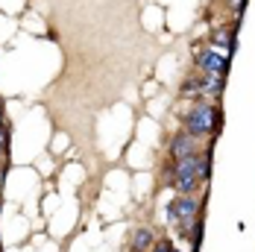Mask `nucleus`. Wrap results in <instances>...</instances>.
<instances>
[{
  "label": "nucleus",
  "mask_w": 255,
  "mask_h": 252,
  "mask_svg": "<svg viewBox=\"0 0 255 252\" xmlns=\"http://www.w3.org/2000/svg\"><path fill=\"white\" fill-rule=\"evenodd\" d=\"M217 124H220V109H217V106H197V109H191V115H188V135H191V138L208 135Z\"/></svg>",
  "instance_id": "obj_1"
},
{
  "label": "nucleus",
  "mask_w": 255,
  "mask_h": 252,
  "mask_svg": "<svg viewBox=\"0 0 255 252\" xmlns=\"http://www.w3.org/2000/svg\"><path fill=\"white\" fill-rule=\"evenodd\" d=\"M197 185H200V179H197V155H185V158L173 161V188L179 194L188 197Z\"/></svg>",
  "instance_id": "obj_2"
},
{
  "label": "nucleus",
  "mask_w": 255,
  "mask_h": 252,
  "mask_svg": "<svg viewBox=\"0 0 255 252\" xmlns=\"http://www.w3.org/2000/svg\"><path fill=\"white\" fill-rule=\"evenodd\" d=\"M200 214V202H194L191 197H179L167 205V217L170 220H194Z\"/></svg>",
  "instance_id": "obj_3"
},
{
  "label": "nucleus",
  "mask_w": 255,
  "mask_h": 252,
  "mask_svg": "<svg viewBox=\"0 0 255 252\" xmlns=\"http://www.w3.org/2000/svg\"><path fill=\"white\" fill-rule=\"evenodd\" d=\"M200 68H203L205 76H226V71H229V59L208 50V53L200 56Z\"/></svg>",
  "instance_id": "obj_4"
},
{
  "label": "nucleus",
  "mask_w": 255,
  "mask_h": 252,
  "mask_svg": "<svg viewBox=\"0 0 255 252\" xmlns=\"http://www.w3.org/2000/svg\"><path fill=\"white\" fill-rule=\"evenodd\" d=\"M170 155L173 158H185V155H194V138L188 135V132H182V135H176L173 138V144H170Z\"/></svg>",
  "instance_id": "obj_5"
},
{
  "label": "nucleus",
  "mask_w": 255,
  "mask_h": 252,
  "mask_svg": "<svg viewBox=\"0 0 255 252\" xmlns=\"http://www.w3.org/2000/svg\"><path fill=\"white\" fill-rule=\"evenodd\" d=\"M147 247H153V232L150 229H135V235H132V252H144Z\"/></svg>",
  "instance_id": "obj_6"
},
{
  "label": "nucleus",
  "mask_w": 255,
  "mask_h": 252,
  "mask_svg": "<svg viewBox=\"0 0 255 252\" xmlns=\"http://www.w3.org/2000/svg\"><path fill=\"white\" fill-rule=\"evenodd\" d=\"M200 91L203 94H220L223 91V76H200Z\"/></svg>",
  "instance_id": "obj_7"
},
{
  "label": "nucleus",
  "mask_w": 255,
  "mask_h": 252,
  "mask_svg": "<svg viewBox=\"0 0 255 252\" xmlns=\"http://www.w3.org/2000/svg\"><path fill=\"white\" fill-rule=\"evenodd\" d=\"M197 179H211V152L197 155Z\"/></svg>",
  "instance_id": "obj_8"
},
{
  "label": "nucleus",
  "mask_w": 255,
  "mask_h": 252,
  "mask_svg": "<svg viewBox=\"0 0 255 252\" xmlns=\"http://www.w3.org/2000/svg\"><path fill=\"white\" fill-rule=\"evenodd\" d=\"M197 91H200V79L188 76V79L182 82V94H197Z\"/></svg>",
  "instance_id": "obj_9"
},
{
  "label": "nucleus",
  "mask_w": 255,
  "mask_h": 252,
  "mask_svg": "<svg viewBox=\"0 0 255 252\" xmlns=\"http://www.w3.org/2000/svg\"><path fill=\"white\" fill-rule=\"evenodd\" d=\"M6 147H9V129H6V126H0V152L6 150Z\"/></svg>",
  "instance_id": "obj_10"
},
{
  "label": "nucleus",
  "mask_w": 255,
  "mask_h": 252,
  "mask_svg": "<svg viewBox=\"0 0 255 252\" xmlns=\"http://www.w3.org/2000/svg\"><path fill=\"white\" fill-rule=\"evenodd\" d=\"M173 247H170V241H161V244H155L153 247V252H170Z\"/></svg>",
  "instance_id": "obj_11"
},
{
  "label": "nucleus",
  "mask_w": 255,
  "mask_h": 252,
  "mask_svg": "<svg viewBox=\"0 0 255 252\" xmlns=\"http://www.w3.org/2000/svg\"><path fill=\"white\" fill-rule=\"evenodd\" d=\"M6 124V115H3V109H0V126Z\"/></svg>",
  "instance_id": "obj_12"
},
{
  "label": "nucleus",
  "mask_w": 255,
  "mask_h": 252,
  "mask_svg": "<svg viewBox=\"0 0 255 252\" xmlns=\"http://www.w3.org/2000/svg\"><path fill=\"white\" fill-rule=\"evenodd\" d=\"M0 109H3V97H0Z\"/></svg>",
  "instance_id": "obj_13"
},
{
  "label": "nucleus",
  "mask_w": 255,
  "mask_h": 252,
  "mask_svg": "<svg viewBox=\"0 0 255 252\" xmlns=\"http://www.w3.org/2000/svg\"><path fill=\"white\" fill-rule=\"evenodd\" d=\"M170 252H179V250H170Z\"/></svg>",
  "instance_id": "obj_14"
},
{
  "label": "nucleus",
  "mask_w": 255,
  "mask_h": 252,
  "mask_svg": "<svg viewBox=\"0 0 255 252\" xmlns=\"http://www.w3.org/2000/svg\"><path fill=\"white\" fill-rule=\"evenodd\" d=\"M0 208H3V202H0Z\"/></svg>",
  "instance_id": "obj_15"
}]
</instances>
